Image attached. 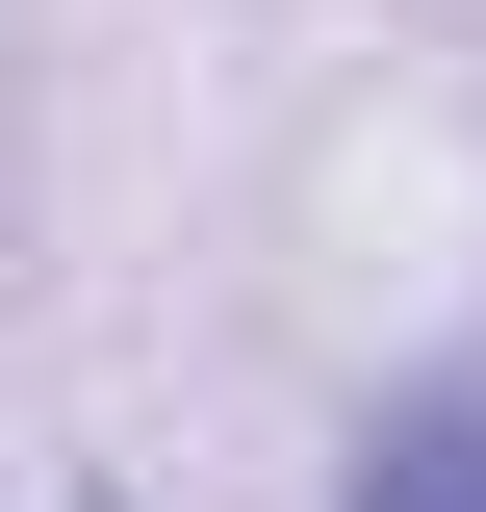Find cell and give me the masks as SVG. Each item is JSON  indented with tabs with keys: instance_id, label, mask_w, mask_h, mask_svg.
I'll return each mask as SVG.
<instances>
[{
	"instance_id": "obj_1",
	"label": "cell",
	"mask_w": 486,
	"mask_h": 512,
	"mask_svg": "<svg viewBox=\"0 0 486 512\" xmlns=\"http://www.w3.org/2000/svg\"><path fill=\"white\" fill-rule=\"evenodd\" d=\"M359 512H486V384H384L359 410Z\"/></svg>"
},
{
	"instance_id": "obj_2",
	"label": "cell",
	"mask_w": 486,
	"mask_h": 512,
	"mask_svg": "<svg viewBox=\"0 0 486 512\" xmlns=\"http://www.w3.org/2000/svg\"><path fill=\"white\" fill-rule=\"evenodd\" d=\"M77 512H103V487H77Z\"/></svg>"
}]
</instances>
